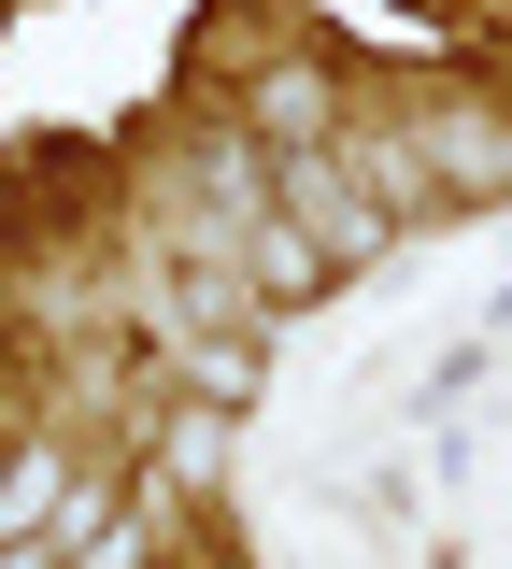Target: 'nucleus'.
<instances>
[{
  "mask_svg": "<svg viewBox=\"0 0 512 569\" xmlns=\"http://www.w3.org/2000/svg\"><path fill=\"white\" fill-rule=\"evenodd\" d=\"M413 142H428V171L455 186V200H512V129L484 114V100H441V114H413Z\"/></svg>",
  "mask_w": 512,
  "mask_h": 569,
  "instance_id": "nucleus-1",
  "label": "nucleus"
}]
</instances>
